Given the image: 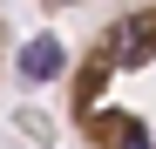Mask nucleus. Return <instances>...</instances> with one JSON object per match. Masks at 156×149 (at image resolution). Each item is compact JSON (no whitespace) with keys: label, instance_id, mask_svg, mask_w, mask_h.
I'll use <instances>...</instances> for the list:
<instances>
[{"label":"nucleus","instance_id":"nucleus-1","mask_svg":"<svg viewBox=\"0 0 156 149\" xmlns=\"http://www.w3.org/2000/svg\"><path fill=\"white\" fill-rule=\"evenodd\" d=\"M68 129L82 149H156V0H129L68 61Z\"/></svg>","mask_w":156,"mask_h":149},{"label":"nucleus","instance_id":"nucleus-2","mask_svg":"<svg viewBox=\"0 0 156 149\" xmlns=\"http://www.w3.org/2000/svg\"><path fill=\"white\" fill-rule=\"evenodd\" d=\"M0 68H7V14H0Z\"/></svg>","mask_w":156,"mask_h":149},{"label":"nucleus","instance_id":"nucleus-3","mask_svg":"<svg viewBox=\"0 0 156 149\" xmlns=\"http://www.w3.org/2000/svg\"><path fill=\"white\" fill-rule=\"evenodd\" d=\"M41 7H75V0H41Z\"/></svg>","mask_w":156,"mask_h":149}]
</instances>
